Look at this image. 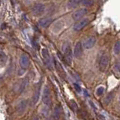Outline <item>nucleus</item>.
Instances as JSON below:
<instances>
[{
	"label": "nucleus",
	"mask_w": 120,
	"mask_h": 120,
	"mask_svg": "<svg viewBox=\"0 0 120 120\" xmlns=\"http://www.w3.org/2000/svg\"><path fill=\"white\" fill-rule=\"evenodd\" d=\"M63 51H64V57L65 61H66V63L67 64L70 65L72 64V61H73V51H72L70 45L68 42L64 44Z\"/></svg>",
	"instance_id": "nucleus-1"
},
{
	"label": "nucleus",
	"mask_w": 120,
	"mask_h": 120,
	"mask_svg": "<svg viewBox=\"0 0 120 120\" xmlns=\"http://www.w3.org/2000/svg\"><path fill=\"white\" fill-rule=\"evenodd\" d=\"M109 63V57L107 52H103L99 59V70L101 72H105L107 70Z\"/></svg>",
	"instance_id": "nucleus-2"
},
{
	"label": "nucleus",
	"mask_w": 120,
	"mask_h": 120,
	"mask_svg": "<svg viewBox=\"0 0 120 120\" xmlns=\"http://www.w3.org/2000/svg\"><path fill=\"white\" fill-rule=\"evenodd\" d=\"M45 6L42 3H36L33 6L32 8V12L35 16H40L45 12Z\"/></svg>",
	"instance_id": "nucleus-3"
},
{
	"label": "nucleus",
	"mask_w": 120,
	"mask_h": 120,
	"mask_svg": "<svg viewBox=\"0 0 120 120\" xmlns=\"http://www.w3.org/2000/svg\"><path fill=\"white\" fill-rule=\"evenodd\" d=\"M19 64L23 70H26L30 64V60L29 57L27 56L26 54H22L20 57Z\"/></svg>",
	"instance_id": "nucleus-4"
},
{
	"label": "nucleus",
	"mask_w": 120,
	"mask_h": 120,
	"mask_svg": "<svg viewBox=\"0 0 120 120\" xmlns=\"http://www.w3.org/2000/svg\"><path fill=\"white\" fill-rule=\"evenodd\" d=\"M42 56L43 58V62L44 64L49 68V69H51V57L49 55V51L46 49H42Z\"/></svg>",
	"instance_id": "nucleus-5"
},
{
	"label": "nucleus",
	"mask_w": 120,
	"mask_h": 120,
	"mask_svg": "<svg viewBox=\"0 0 120 120\" xmlns=\"http://www.w3.org/2000/svg\"><path fill=\"white\" fill-rule=\"evenodd\" d=\"M42 102L46 106H50L51 105V93L49 88L47 86L44 88L43 94H42Z\"/></svg>",
	"instance_id": "nucleus-6"
},
{
	"label": "nucleus",
	"mask_w": 120,
	"mask_h": 120,
	"mask_svg": "<svg viewBox=\"0 0 120 120\" xmlns=\"http://www.w3.org/2000/svg\"><path fill=\"white\" fill-rule=\"evenodd\" d=\"M89 23V20L88 18H84L81 20L80 21H79L78 23H75V25L73 26V30L75 31H80L82 29H84Z\"/></svg>",
	"instance_id": "nucleus-7"
},
{
	"label": "nucleus",
	"mask_w": 120,
	"mask_h": 120,
	"mask_svg": "<svg viewBox=\"0 0 120 120\" xmlns=\"http://www.w3.org/2000/svg\"><path fill=\"white\" fill-rule=\"evenodd\" d=\"M88 12V10L85 8H82L80 9H78L75 11L72 17H73V19L75 20H80L81 18H82L83 17L86 15Z\"/></svg>",
	"instance_id": "nucleus-8"
},
{
	"label": "nucleus",
	"mask_w": 120,
	"mask_h": 120,
	"mask_svg": "<svg viewBox=\"0 0 120 120\" xmlns=\"http://www.w3.org/2000/svg\"><path fill=\"white\" fill-rule=\"evenodd\" d=\"M95 43H96L95 37H94V36L88 37V38L85 39V41L83 42V47L85 49H90L94 46Z\"/></svg>",
	"instance_id": "nucleus-9"
},
{
	"label": "nucleus",
	"mask_w": 120,
	"mask_h": 120,
	"mask_svg": "<svg viewBox=\"0 0 120 120\" xmlns=\"http://www.w3.org/2000/svg\"><path fill=\"white\" fill-rule=\"evenodd\" d=\"M82 52H83V47H82V44L81 42H78L74 47L73 55L76 58H80L82 55Z\"/></svg>",
	"instance_id": "nucleus-10"
},
{
	"label": "nucleus",
	"mask_w": 120,
	"mask_h": 120,
	"mask_svg": "<svg viewBox=\"0 0 120 120\" xmlns=\"http://www.w3.org/2000/svg\"><path fill=\"white\" fill-rule=\"evenodd\" d=\"M26 107H27V101L26 100H22L18 103V105H17L16 111L18 112V114L21 115L25 112Z\"/></svg>",
	"instance_id": "nucleus-11"
},
{
	"label": "nucleus",
	"mask_w": 120,
	"mask_h": 120,
	"mask_svg": "<svg viewBox=\"0 0 120 120\" xmlns=\"http://www.w3.org/2000/svg\"><path fill=\"white\" fill-rule=\"evenodd\" d=\"M53 19L51 18H43L39 20V25L42 28H47L52 23Z\"/></svg>",
	"instance_id": "nucleus-12"
},
{
	"label": "nucleus",
	"mask_w": 120,
	"mask_h": 120,
	"mask_svg": "<svg viewBox=\"0 0 120 120\" xmlns=\"http://www.w3.org/2000/svg\"><path fill=\"white\" fill-rule=\"evenodd\" d=\"M82 0H68L67 2V7L69 8H75L81 4Z\"/></svg>",
	"instance_id": "nucleus-13"
},
{
	"label": "nucleus",
	"mask_w": 120,
	"mask_h": 120,
	"mask_svg": "<svg viewBox=\"0 0 120 120\" xmlns=\"http://www.w3.org/2000/svg\"><path fill=\"white\" fill-rule=\"evenodd\" d=\"M39 93H40V85H37L35 89L33 97V101L34 104H36V103L38 101L39 98Z\"/></svg>",
	"instance_id": "nucleus-14"
},
{
	"label": "nucleus",
	"mask_w": 120,
	"mask_h": 120,
	"mask_svg": "<svg viewBox=\"0 0 120 120\" xmlns=\"http://www.w3.org/2000/svg\"><path fill=\"white\" fill-rule=\"evenodd\" d=\"M60 112H61V108L60 106H56L55 108H54V119H59L60 116Z\"/></svg>",
	"instance_id": "nucleus-15"
},
{
	"label": "nucleus",
	"mask_w": 120,
	"mask_h": 120,
	"mask_svg": "<svg viewBox=\"0 0 120 120\" xmlns=\"http://www.w3.org/2000/svg\"><path fill=\"white\" fill-rule=\"evenodd\" d=\"M113 96H114V93H113V92H110V93H109L107 94V97H106L105 99H104V104L108 105L109 103L111 102V101L112 100V98H113Z\"/></svg>",
	"instance_id": "nucleus-16"
},
{
	"label": "nucleus",
	"mask_w": 120,
	"mask_h": 120,
	"mask_svg": "<svg viewBox=\"0 0 120 120\" xmlns=\"http://www.w3.org/2000/svg\"><path fill=\"white\" fill-rule=\"evenodd\" d=\"M6 60H7V56H6V54L4 52H3L2 51L0 50V63L4 64H5Z\"/></svg>",
	"instance_id": "nucleus-17"
},
{
	"label": "nucleus",
	"mask_w": 120,
	"mask_h": 120,
	"mask_svg": "<svg viewBox=\"0 0 120 120\" xmlns=\"http://www.w3.org/2000/svg\"><path fill=\"white\" fill-rule=\"evenodd\" d=\"M113 51L116 54H120V41H117V42H116L114 48H113Z\"/></svg>",
	"instance_id": "nucleus-18"
},
{
	"label": "nucleus",
	"mask_w": 120,
	"mask_h": 120,
	"mask_svg": "<svg viewBox=\"0 0 120 120\" xmlns=\"http://www.w3.org/2000/svg\"><path fill=\"white\" fill-rule=\"evenodd\" d=\"M94 3L93 0H82V4L85 6H91Z\"/></svg>",
	"instance_id": "nucleus-19"
},
{
	"label": "nucleus",
	"mask_w": 120,
	"mask_h": 120,
	"mask_svg": "<svg viewBox=\"0 0 120 120\" xmlns=\"http://www.w3.org/2000/svg\"><path fill=\"white\" fill-rule=\"evenodd\" d=\"M104 87H102V86H101V87H99L98 89H97V91H96V94H97V95L98 96H101L103 94H104Z\"/></svg>",
	"instance_id": "nucleus-20"
},
{
	"label": "nucleus",
	"mask_w": 120,
	"mask_h": 120,
	"mask_svg": "<svg viewBox=\"0 0 120 120\" xmlns=\"http://www.w3.org/2000/svg\"><path fill=\"white\" fill-rule=\"evenodd\" d=\"M115 70H116L117 73H120V58L116 61V63L115 64Z\"/></svg>",
	"instance_id": "nucleus-21"
},
{
	"label": "nucleus",
	"mask_w": 120,
	"mask_h": 120,
	"mask_svg": "<svg viewBox=\"0 0 120 120\" xmlns=\"http://www.w3.org/2000/svg\"><path fill=\"white\" fill-rule=\"evenodd\" d=\"M26 83H27V80L26 79H24V80H23L22 82V83H21V87H20V92L23 91V89L25 88L26 85Z\"/></svg>",
	"instance_id": "nucleus-22"
},
{
	"label": "nucleus",
	"mask_w": 120,
	"mask_h": 120,
	"mask_svg": "<svg viewBox=\"0 0 120 120\" xmlns=\"http://www.w3.org/2000/svg\"><path fill=\"white\" fill-rule=\"evenodd\" d=\"M70 102L72 103L71 105H72V107H73V110H76V109H77V105H76V102H75L74 101H71Z\"/></svg>",
	"instance_id": "nucleus-23"
},
{
	"label": "nucleus",
	"mask_w": 120,
	"mask_h": 120,
	"mask_svg": "<svg viewBox=\"0 0 120 120\" xmlns=\"http://www.w3.org/2000/svg\"><path fill=\"white\" fill-rule=\"evenodd\" d=\"M74 87H75V89L76 90V91H78V92H80L81 91V88L79 87V85L78 84L75 83L74 84Z\"/></svg>",
	"instance_id": "nucleus-24"
},
{
	"label": "nucleus",
	"mask_w": 120,
	"mask_h": 120,
	"mask_svg": "<svg viewBox=\"0 0 120 120\" xmlns=\"http://www.w3.org/2000/svg\"><path fill=\"white\" fill-rule=\"evenodd\" d=\"M32 43H33V45L34 46V48H36V49H37V48L39 47V45H38L36 44V42L34 39H33V41H32Z\"/></svg>",
	"instance_id": "nucleus-25"
},
{
	"label": "nucleus",
	"mask_w": 120,
	"mask_h": 120,
	"mask_svg": "<svg viewBox=\"0 0 120 120\" xmlns=\"http://www.w3.org/2000/svg\"><path fill=\"white\" fill-rule=\"evenodd\" d=\"M30 1H31V0H24V2H27V3H29Z\"/></svg>",
	"instance_id": "nucleus-26"
}]
</instances>
